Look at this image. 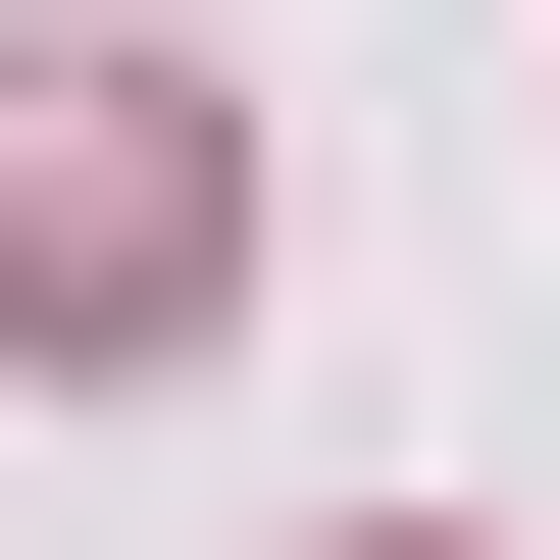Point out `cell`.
<instances>
[{"instance_id": "6da1fadb", "label": "cell", "mask_w": 560, "mask_h": 560, "mask_svg": "<svg viewBox=\"0 0 560 560\" xmlns=\"http://www.w3.org/2000/svg\"><path fill=\"white\" fill-rule=\"evenodd\" d=\"M255 306V103L205 51H0V357H205Z\"/></svg>"}]
</instances>
